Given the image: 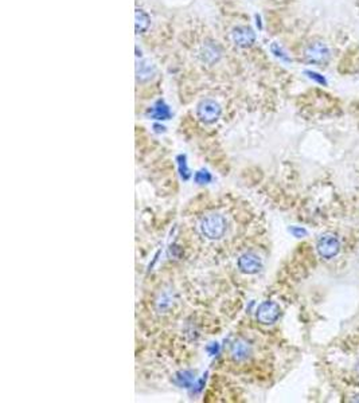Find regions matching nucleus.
<instances>
[{"instance_id": "obj_17", "label": "nucleus", "mask_w": 359, "mask_h": 403, "mask_svg": "<svg viewBox=\"0 0 359 403\" xmlns=\"http://www.w3.org/2000/svg\"><path fill=\"white\" fill-rule=\"evenodd\" d=\"M270 50H272V52L276 56H278V58H282V60H290V58L286 56V52H282V48H278L277 44H272V48H270Z\"/></svg>"}, {"instance_id": "obj_2", "label": "nucleus", "mask_w": 359, "mask_h": 403, "mask_svg": "<svg viewBox=\"0 0 359 403\" xmlns=\"http://www.w3.org/2000/svg\"><path fill=\"white\" fill-rule=\"evenodd\" d=\"M226 219L224 215L212 212L202 218L200 220V232L208 240H216L225 236L226 232Z\"/></svg>"}, {"instance_id": "obj_11", "label": "nucleus", "mask_w": 359, "mask_h": 403, "mask_svg": "<svg viewBox=\"0 0 359 403\" xmlns=\"http://www.w3.org/2000/svg\"><path fill=\"white\" fill-rule=\"evenodd\" d=\"M148 114L155 120H168L171 117V112H170V108L163 101H158L155 106H152L148 110Z\"/></svg>"}, {"instance_id": "obj_12", "label": "nucleus", "mask_w": 359, "mask_h": 403, "mask_svg": "<svg viewBox=\"0 0 359 403\" xmlns=\"http://www.w3.org/2000/svg\"><path fill=\"white\" fill-rule=\"evenodd\" d=\"M195 380V374L192 371H180L175 375V379L174 382L176 383L179 387H184V388H188V387L192 386V383Z\"/></svg>"}, {"instance_id": "obj_9", "label": "nucleus", "mask_w": 359, "mask_h": 403, "mask_svg": "<svg viewBox=\"0 0 359 403\" xmlns=\"http://www.w3.org/2000/svg\"><path fill=\"white\" fill-rule=\"evenodd\" d=\"M150 24H151V18L148 16V14L142 8L134 10V30H136V34L146 32Z\"/></svg>"}, {"instance_id": "obj_16", "label": "nucleus", "mask_w": 359, "mask_h": 403, "mask_svg": "<svg viewBox=\"0 0 359 403\" xmlns=\"http://www.w3.org/2000/svg\"><path fill=\"white\" fill-rule=\"evenodd\" d=\"M290 232L294 234V236L296 238H303V236H307V230L303 228H298V226H294V228H290Z\"/></svg>"}, {"instance_id": "obj_4", "label": "nucleus", "mask_w": 359, "mask_h": 403, "mask_svg": "<svg viewBox=\"0 0 359 403\" xmlns=\"http://www.w3.org/2000/svg\"><path fill=\"white\" fill-rule=\"evenodd\" d=\"M316 250L322 258L332 260L339 254L340 242L338 240V236L334 234H323L319 236V240L316 242Z\"/></svg>"}, {"instance_id": "obj_1", "label": "nucleus", "mask_w": 359, "mask_h": 403, "mask_svg": "<svg viewBox=\"0 0 359 403\" xmlns=\"http://www.w3.org/2000/svg\"><path fill=\"white\" fill-rule=\"evenodd\" d=\"M303 60L310 64L326 66L331 60V50L323 40H312L303 50Z\"/></svg>"}, {"instance_id": "obj_19", "label": "nucleus", "mask_w": 359, "mask_h": 403, "mask_svg": "<svg viewBox=\"0 0 359 403\" xmlns=\"http://www.w3.org/2000/svg\"><path fill=\"white\" fill-rule=\"evenodd\" d=\"M256 19H257V26H258V28H262V24H261V19L258 15H256Z\"/></svg>"}, {"instance_id": "obj_15", "label": "nucleus", "mask_w": 359, "mask_h": 403, "mask_svg": "<svg viewBox=\"0 0 359 403\" xmlns=\"http://www.w3.org/2000/svg\"><path fill=\"white\" fill-rule=\"evenodd\" d=\"M306 74H307L308 77L311 78L312 81H315L316 84H319V85H327V80H326L322 74L316 73V72H312V70H307Z\"/></svg>"}, {"instance_id": "obj_5", "label": "nucleus", "mask_w": 359, "mask_h": 403, "mask_svg": "<svg viewBox=\"0 0 359 403\" xmlns=\"http://www.w3.org/2000/svg\"><path fill=\"white\" fill-rule=\"evenodd\" d=\"M282 309L274 301H264L257 309V320L264 326H270L280 318Z\"/></svg>"}, {"instance_id": "obj_10", "label": "nucleus", "mask_w": 359, "mask_h": 403, "mask_svg": "<svg viewBox=\"0 0 359 403\" xmlns=\"http://www.w3.org/2000/svg\"><path fill=\"white\" fill-rule=\"evenodd\" d=\"M230 355H232V359L234 362H242L248 359L249 355H250V347L245 342H236L232 346Z\"/></svg>"}, {"instance_id": "obj_13", "label": "nucleus", "mask_w": 359, "mask_h": 403, "mask_svg": "<svg viewBox=\"0 0 359 403\" xmlns=\"http://www.w3.org/2000/svg\"><path fill=\"white\" fill-rule=\"evenodd\" d=\"M178 166H179V174L182 176L183 180H188L190 179V170L187 167V162H186V156L184 154H179L178 156Z\"/></svg>"}, {"instance_id": "obj_6", "label": "nucleus", "mask_w": 359, "mask_h": 403, "mask_svg": "<svg viewBox=\"0 0 359 403\" xmlns=\"http://www.w3.org/2000/svg\"><path fill=\"white\" fill-rule=\"evenodd\" d=\"M237 266L240 272H242L245 274H256L262 269V261L256 253L248 252V253H244L242 256H240Z\"/></svg>"}, {"instance_id": "obj_14", "label": "nucleus", "mask_w": 359, "mask_h": 403, "mask_svg": "<svg viewBox=\"0 0 359 403\" xmlns=\"http://www.w3.org/2000/svg\"><path fill=\"white\" fill-rule=\"evenodd\" d=\"M194 180L198 184H208V183L212 180V174L208 171H206V170H200V171H198L195 174Z\"/></svg>"}, {"instance_id": "obj_3", "label": "nucleus", "mask_w": 359, "mask_h": 403, "mask_svg": "<svg viewBox=\"0 0 359 403\" xmlns=\"http://www.w3.org/2000/svg\"><path fill=\"white\" fill-rule=\"evenodd\" d=\"M222 109L220 104L212 98L202 100L196 106V117L204 124H212L221 116Z\"/></svg>"}, {"instance_id": "obj_7", "label": "nucleus", "mask_w": 359, "mask_h": 403, "mask_svg": "<svg viewBox=\"0 0 359 403\" xmlns=\"http://www.w3.org/2000/svg\"><path fill=\"white\" fill-rule=\"evenodd\" d=\"M232 40L238 48H250L256 42V32L248 26H237L232 30Z\"/></svg>"}, {"instance_id": "obj_8", "label": "nucleus", "mask_w": 359, "mask_h": 403, "mask_svg": "<svg viewBox=\"0 0 359 403\" xmlns=\"http://www.w3.org/2000/svg\"><path fill=\"white\" fill-rule=\"evenodd\" d=\"M156 74V68L155 64H152L151 60H140L136 64V78L140 82H147L150 81L154 76Z\"/></svg>"}, {"instance_id": "obj_18", "label": "nucleus", "mask_w": 359, "mask_h": 403, "mask_svg": "<svg viewBox=\"0 0 359 403\" xmlns=\"http://www.w3.org/2000/svg\"><path fill=\"white\" fill-rule=\"evenodd\" d=\"M206 350H208V352L210 354V355H216V354L220 352V344L212 343L208 348H206Z\"/></svg>"}, {"instance_id": "obj_20", "label": "nucleus", "mask_w": 359, "mask_h": 403, "mask_svg": "<svg viewBox=\"0 0 359 403\" xmlns=\"http://www.w3.org/2000/svg\"><path fill=\"white\" fill-rule=\"evenodd\" d=\"M155 128H156V130H158V132H164V126H160V125H155Z\"/></svg>"}]
</instances>
